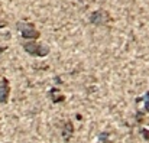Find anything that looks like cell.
<instances>
[{
	"mask_svg": "<svg viewBox=\"0 0 149 143\" xmlns=\"http://www.w3.org/2000/svg\"><path fill=\"white\" fill-rule=\"evenodd\" d=\"M23 49L32 55V56H47L49 53V48L36 42V41H31V42H25L23 44Z\"/></svg>",
	"mask_w": 149,
	"mask_h": 143,
	"instance_id": "2",
	"label": "cell"
},
{
	"mask_svg": "<svg viewBox=\"0 0 149 143\" xmlns=\"http://www.w3.org/2000/svg\"><path fill=\"white\" fill-rule=\"evenodd\" d=\"M72 133H74V126L70 120H65L62 123V130H61V136L64 139V142H70L71 137H72Z\"/></svg>",
	"mask_w": 149,
	"mask_h": 143,
	"instance_id": "5",
	"label": "cell"
},
{
	"mask_svg": "<svg viewBox=\"0 0 149 143\" xmlns=\"http://www.w3.org/2000/svg\"><path fill=\"white\" fill-rule=\"evenodd\" d=\"M17 29L22 35V38L25 39H31V41H36L41 36V32L29 22H17Z\"/></svg>",
	"mask_w": 149,
	"mask_h": 143,
	"instance_id": "1",
	"label": "cell"
},
{
	"mask_svg": "<svg viewBox=\"0 0 149 143\" xmlns=\"http://www.w3.org/2000/svg\"><path fill=\"white\" fill-rule=\"evenodd\" d=\"M141 135L143 136L145 140H149V130L148 129H141Z\"/></svg>",
	"mask_w": 149,
	"mask_h": 143,
	"instance_id": "8",
	"label": "cell"
},
{
	"mask_svg": "<svg viewBox=\"0 0 149 143\" xmlns=\"http://www.w3.org/2000/svg\"><path fill=\"white\" fill-rule=\"evenodd\" d=\"M9 95H10V83L7 78L1 77V80H0V103L6 104L9 101Z\"/></svg>",
	"mask_w": 149,
	"mask_h": 143,
	"instance_id": "4",
	"label": "cell"
},
{
	"mask_svg": "<svg viewBox=\"0 0 149 143\" xmlns=\"http://www.w3.org/2000/svg\"><path fill=\"white\" fill-rule=\"evenodd\" d=\"M48 95H49V98L52 100V103H55V104H56V103H59V101H64V100H65V97L59 93V90H58V88H51L49 94Z\"/></svg>",
	"mask_w": 149,
	"mask_h": 143,
	"instance_id": "6",
	"label": "cell"
},
{
	"mask_svg": "<svg viewBox=\"0 0 149 143\" xmlns=\"http://www.w3.org/2000/svg\"><path fill=\"white\" fill-rule=\"evenodd\" d=\"M143 101H145V110L149 113V91L145 94V97H143Z\"/></svg>",
	"mask_w": 149,
	"mask_h": 143,
	"instance_id": "7",
	"label": "cell"
},
{
	"mask_svg": "<svg viewBox=\"0 0 149 143\" xmlns=\"http://www.w3.org/2000/svg\"><path fill=\"white\" fill-rule=\"evenodd\" d=\"M109 22H111V16L109 12H106L103 9H99L90 15V23H93L96 26H104Z\"/></svg>",
	"mask_w": 149,
	"mask_h": 143,
	"instance_id": "3",
	"label": "cell"
}]
</instances>
